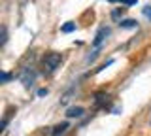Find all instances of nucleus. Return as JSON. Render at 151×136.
<instances>
[{
  "mask_svg": "<svg viewBox=\"0 0 151 136\" xmlns=\"http://www.w3.org/2000/svg\"><path fill=\"white\" fill-rule=\"evenodd\" d=\"M60 60H63V57H60V53H47L44 57V68L47 74H53L57 68L60 66Z\"/></svg>",
  "mask_w": 151,
  "mask_h": 136,
  "instance_id": "obj_1",
  "label": "nucleus"
},
{
  "mask_svg": "<svg viewBox=\"0 0 151 136\" xmlns=\"http://www.w3.org/2000/svg\"><path fill=\"white\" fill-rule=\"evenodd\" d=\"M34 78H36V74L32 72L30 68H25V70H23V74H21V81H23V85H25V87H30L32 83H34Z\"/></svg>",
  "mask_w": 151,
  "mask_h": 136,
  "instance_id": "obj_2",
  "label": "nucleus"
},
{
  "mask_svg": "<svg viewBox=\"0 0 151 136\" xmlns=\"http://www.w3.org/2000/svg\"><path fill=\"white\" fill-rule=\"evenodd\" d=\"M108 34H110V30H108V29H100V30H98L96 36H94V40H93V45H94V47H100V44L106 40Z\"/></svg>",
  "mask_w": 151,
  "mask_h": 136,
  "instance_id": "obj_3",
  "label": "nucleus"
},
{
  "mask_svg": "<svg viewBox=\"0 0 151 136\" xmlns=\"http://www.w3.org/2000/svg\"><path fill=\"white\" fill-rule=\"evenodd\" d=\"M85 114V110H83V108H70V110L68 112H66V115H68V117H81Z\"/></svg>",
  "mask_w": 151,
  "mask_h": 136,
  "instance_id": "obj_4",
  "label": "nucleus"
},
{
  "mask_svg": "<svg viewBox=\"0 0 151 136\" xmlns=\"http://www.w3.org/2000/svg\"><path fill=\"white\" fill-rule=\"evenodd\" d=\"M66 129H68V123H60V125H57L55 127V130H53V136H63L66 132Z\"/></svg>",
  "mask_w": 151,
  "mask_h": 136,
  "instance_id": "obj_5",
  "label": "nucleus"
},
{
  "mask_svg": "<svg viewBox=\"0 0 151 136\" xmlns=\"http://www.w3.org/2000/svg\"><path fill=\"white\" fill-rule=\"evenodd\" d=\"M119 25L123 27V29H136V27H138V23H136L134 19H125V21H121Z\"/></svg>",
  "mask_w": 151,
  "mask_h": 136,
  "instance_id": "obj_6",
  "label": "nucleus"
},
{
  "mask_svg": "<svg viewBox=\"0 0 151 136\" xmlns=\"http://www.w3.org/2000/svg\"><path fill=\"white\" fill-rule=\"evenodd\" d=\"M72 30H76V25H74V23H66V25L63 27V32H72Z\"/></svg>",
  "mask_w": 151,
  "mask_h": 136,
  "instance_id": "obj_7",
  "label": "nucleus"
},
{
  "mask_svg": "<svg viewBox=\"0 0 151 136\" xmlns=\"http://www.w3.org/2000/svg\"><path fill=\"white\" fill-rule=\"evenodd\" d=\"M8 42V32H6V27H2V45Z\"/></svg>",
  "mask_w": 151,
  "mask_h": 136,
  "instance_id": "obj_8",
  "label": "nucleus"
},
{
  "mask_svg": "<svg viewBox=\"0 0 151 136\" xmlns=\"http://www.w3.org/2000/svg\"><path fill=\"white\" fill-rule=\"evenodd\" d=\"M144 15L151 19V6H145V8H144Z\"/></svg>",
  "mask_w": 151,
  "mask_h": 136,
  "instance_id": "obj_9",
  "label": "nucleus"
},
{
  "mask_svg": "<svg viewBox=\"0 0 151 136\" xmlns=\"http://www.w3.org/2000/svg\"><path fill=\"white\" fill-rule=\"evenodd\" d=\"M138 0H121V4H125V6H132V4H136Z\"/></svg>",
  "mask_w": 151,
  "mask_h": 136,
  "instance_id": "obj_10",
  "label": "nucleus"
},
{
  "mask_svg": "<svg viewBox=\"0 0 151 136\" xmlns=\"http://www.w3.org/2000/svg\"><path fill=\"white\" fill-rule=\"evenodd\" d=\"M9 78H12V76H9L8 72H4V74H2V83H6V81H9Z\"/></svg>",
  "mask_w": 151,
  "mask_h": 136,
  "instance_id": "obj_11",
  "label": "nucleus"
},
{
  "mask_svg": "<svg viewBox=\"0 0 151 136\" xmlns=\"http://www.w3.org/2000/svg\"><path fill=\"white\" fill-rule=\"evenodd\" d=\"M44 95H47V89H40V91H38V96H44Z\"/></svg>",
  "mask_w": 151,
  "mask_h": 136,
  "instance_id": "obj_12",
  "label": "nucleus"
},
{
  "mask_svg": "<svg viewBox=\"0 0 151 136\" xmlns=\"http://www.w3.org/2000/svg\"><path fill=\"white\" fill-rule=\"evenodd\" d=\"M108 2H117V0H108Z\"/></svg>",
  "mask_w": 151,
  "mask_h": 136,
  "instance_id": "obj_13",
  "label": "nucleus"
}]
</instances>
